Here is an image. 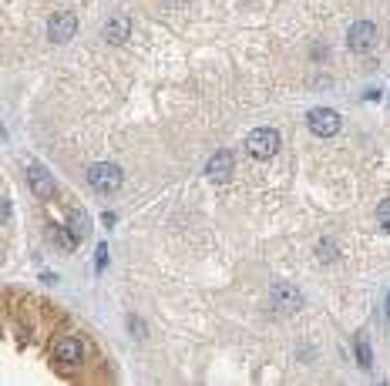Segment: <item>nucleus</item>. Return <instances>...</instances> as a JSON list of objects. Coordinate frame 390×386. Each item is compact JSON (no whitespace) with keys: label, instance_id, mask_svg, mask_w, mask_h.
Masks as SVG:
<instances>
[{"label":"nucleus","instance_id":"nucleus-11","mask_svg":"<svg viewBox=\"0 0 390 386\" xmlns=\"http://www.w3.org/2000/svg\"><path fill=\"white\" fill-rule=\"evenodd\" d=\"M67 232H71L78 242H84V239L91 235V219H88L84 212H71V219H67Z\"/></svg>","mask_w":390,"mask_h":386},{"label":"nucleus","instance_id":"nucleus-7","mask_svg":"<svg viewBox=\"0 0 390 386\" xmlns=\"http://www.w3.org/2000/svg\"><path fill=\"white\" fill-rule=\"evenodd\" d=\"M27 185H30V192L38 195V198H54V178H51V171L44 165H30L27 168Z\"/></svg>","mask_w":390,"mask_h":386},{"label":"nucleus","instance_id":"nucleus-17","mask_svg":"<svg viewBox=\"0 0 390 386\" xmlns=\"http://www.w3.org/2000/svg\"><path fill=\"white\" fill-rule=\"evenodd\" d=\"M387 316H390V296H387Z\"/></svg>","mask_w":390,"mask_h":386},{"label":"nucleus","instance_id":"nucleus-2","mask_svg":"<svg viewBox=\"0 0 390 386\" xmlns=\"http://www.w3.org/2000/svg\"><path fill=\"white\" fill-rule=\"evenodd\" d=\"M279 131L276 128H256L249 131L246 138V152L252 154V158H260V161H266V158H273L276 152H279Z\"/></svg>","mask_w":390,"mask_h":386},{"label":"nucleus","instance_id":"nucleus-12","mask_svg":"<svg viewBox=\"0 0 390 386\" xmlns=\"http://www.w3.org/2000/svg\"><path fill=\"white\" fill-rule=\"evenodd\" d=\"M357 360H360V366H364V370H370V366H374V356H370V343H367L364 336L357 339Z\"/></svg>","mask_w":390,"mask_h":386},{"label":"nucleus","instance_id":"nucleus-5","mask_svg":"<svg viewBox=\"0 0 390 386\" xmlns=\"http://www.w3.org/2000/svg\"><path fill=\"white\" fill-rule=\"evenodd\" d=\"M347 44H350L357 54H367L374 44H377V27L370 24V21H357V24H350V30H347Z\"/></svg>","mask_w":390,"mask_h":386},{"label":"nucleus","instance_id":"nucleus-4","mask_svg":"<svg viewBox=\"0 0 390 386\" xmlns=\"http://www.w3.org/2000/svg\"><path fill=\"white\" fill-rule=\"evenodd\" d=\"M74 30H78V17L71 11L54 13L51 21H48V40L51 44H67V40L74 38Z\"/></svg>","mask_w":390,"mask_h":386},{"label":"nucleus","instance_id":"nucleus-3","mask_svg":"<svg viewBox=\"0 0 390 386\" xmlns=\"http://www.w3.org/2000/svg\"><path fill=\"white\" fill-rule=\"evenodd\" d=\"M306 125H310L313 135H320V138H330V135H337L340 131V115L333 108H313L310 115H306Z\"/></svg>","mask_w":390,"mask_h":386},{"label":"nucleus","instance_id":"nucleus-1","mask_svg":"<svg viewBox=\"0 0 390 386\" xmlns=\"http://www.w3.org/2000/svg\"><path fill=\"white\" fill-rule=\"evenodd\" d=\"M121 181H125V175H121V168L111 165V161H98V165L88 168V185H91L98 195H115L118 188H121Z\"/></svg>","mask_w":390,"mask_h":386},{"label":"nucleus","instance_id":"nucleus-15","mask_svg":"<svg viewBox=\"0 0 390 386\" xmlns=\"http://www.w3.org/2000/svg\"><path fill=\"white\" fill-rule=\"evenodd\" d=\"M104 262H108V245H98V262H94V272H101L104 269Z\"/></svg>","mask_w":390,"mask_h":386},{"label":"nucleus","instance_id":"nucleus-16","mask_svg":"<svg viewBox=\"0 0 390 386\" xmlns=\"http://www.w3.org/2000/svg\"><path fill=\"white\" fill-rule=\"evenodd\" d=\"M320 256H326L323 262H333V256H337V245H333V242H323V245H320Z\"/></svg>","mask_w":390,"mask_h":386},{"label":"nucleus","instance_id":"nucleus-10","mask_svg":"<svg viewBox=\"0 0 390 386\" xmlns=\"http://www.w3.org/2000/svg\"><path fill=\"white\" fill-rule=\"evenodd\" d=\"M104 40L108 44H125L131 34V21L125 17V13H115V17H108V24H104Z\"/></svg>","mask_w":390,"mask_h":386},{"label":"nucleus","instance_id":"nucleus-9","mask_svg":"<svg viewBox=\"0 0 390 386\" xmlns=\"http://www.w3.org/2000/svg\"><path fill=\"white\" fill-rule=\"evenodd\" d=\"M81 339H74V336H65V339H57L54 343V360L65 363V366H74V363H81Z\"/></svg>","mask_w":390,"mask_h":386},{"label":"nucleus","instance_id":"nucleus-13","mask_svg":"<svg viewBox=\"0 0 390 386\" xmlns=\"http://www.w3.org/2000/svg\"><path fill=\"white\" fill-rule=\"evenodd\" d=\"M377 222L384 225V232H390V198H384L377 205Z\"/></svg>","mask_w":390,"mask_h":386},{"label":"nucleus","instance_id":"nucleus-6","mask_svg":"<svg viewBox=\"0 0 390 386\" xmlns=\"http://www.w3.org/2000/svg\"><path fill=\"white\" fill-rule=\"evenodd\" d=\"M235 171V154L233 152H216L206 165V178L212 181H229Z\"/></svg>","mask_w":390,"mask_h":386},{"label":"nucleus","instance_id":"nucleus-14","mask_svg":"<svg viewBox=\"0 0 390 386\" xmlns=\"http://www.w3.org/2000/svg\"><path fill=\"white\" fill-rule=\"evenodd\" d=\"M51 239H54V242H57V245H61V249H71V245L78 242V239H74V235H71V239H67V235H65V229H51Z\"/></svg>","mask_w":390,"mask_h":386},{"label":"nucleus","instance_id":"nucleus-8","mask_svg":"<svg viewBox=\"0 0 390 386\" xmlns=\"http://www.w3.org/2000/svg\"><path fill=\"white\" fill-rule=\"evenodd\" d=\"M269 299H273V309L279 316H289V312H296V309L303 306V296H299L293 285H276Z\"/></svg>","mask_w":390,"mask_h":386}]
</instances>
